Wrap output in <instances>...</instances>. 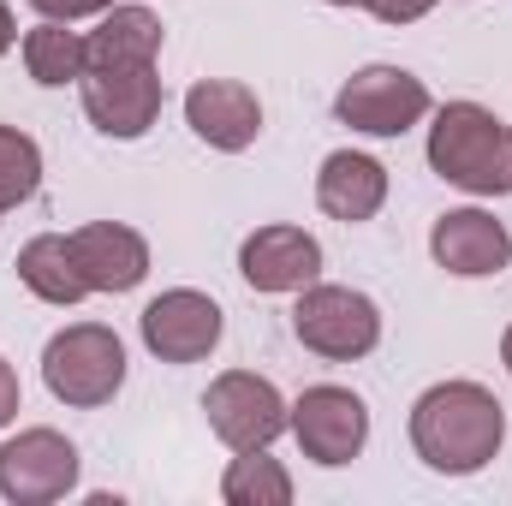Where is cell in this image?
Returning a JSON list of instances; mask_svg holds the SVG:
<instances>
[{"mask_svg":"<svg viewBox=\"0 0 512 506\" xmlns=\"http://www.w3.org/2000/svg\"><path fill=\"white\" fill-rule=\"evenodd\" d=\"M507 441V411L477 381H441L411 405V447L441 477L483 471Z\"/></svg>","mask_w":512,"mask_h":506,"instance_id":"6da1fadb","label":"cell"},{"mask_svg":"<svg viewBox=\"0 0 512 506\" xmlns=\"http://www.w3.org/2000/svg\"><path fill=\"white\" fill-rule=\"evenodd\" d=\"M429 167L471 197H501L512 191V126L477 102H447L429 126Z\"/></svg>","mask_w":512,"mask_h":506,"instance_id":"7a4b0ae2","label":"cell"},{"mask_svg":"<svg viewBox=\"0 0 512 506\" xmlns=\"http://www.w3.org/2000/svg\"><path fill=\"white\" fill-rule=\"evenodd\" d=\"M42 381L54 399L90 411V405H108L126 381V346L114 328L102 322H78V328H60L42 352Z\"/></svg>","mask_w":512,"mask_h":506,"instance_id":"3957f363","label":"cell"},{"mask_svg":"<svg viewBox=\"0 0 512 506\" xmlns=\"http://www.w3.org/2000/svg\"><path fill=\"white\" fill-rule=\"evenodd\" d=\"M292 334H298L316 358L352 364V358L376 352V340H382V310H376L364 292H352V286H304V298H298V310H292Z\"/></svg>","mask_w":512,"mask_h":506,"instance_id":"277c9868","label":"cell"},{"mask_svg":"<svg viewBox=\"0 0 512 506\" xmlns=\"http://www.w3.org/2000/svg\"><path fill=\"white\" fill-rule=\"evenodd\" d=\"M334 114L352 131H370V137H399L429 114V90L423 78H411L405 66H364L346 78V90L334 96Z\"/></svg>","mask_w":512,"mask_h":506,"instance_id":"5b68a950","label":"cell"},{"mask_svg":"<svg viewBox=\"0 0 512 506\" xmlns=\"http://www.w3.org/2000/svg\"><path fill=\"white\" fill-rule=\"evenodd\" d=\"M203 411H209V429H215L233 453L268 447V441L292 423V411H286V399L274 393V381L251 376V370H227L221 381H209Z\"/></svg>","mask_w":512,"mask_h":506,"instance_id":"8992f818","label":"cell"},{"mask_svg":"<svg viewBox=\"0 0 512 506\" xmlns=\"http://www.w3.org/2000/svg\"><path fill=\"white\" fill-rule=\"evenodd\" d=\"M78 483V447L54 429H24L0 447V495L18 506H48L72 495Z\"/></svg>","mask_w":512,"mask_h":506,"instance_id":"52a82bcc","label":"cell"},{"mask_svg":"<svg viewBox=\"0 0 512 506\" xmlns=\"http://www.w3.org/2000/svg\"><path fill=\"white\" fill-rule=\"evenodd\" d=\"M292 435L316 465H352L370 441V411L352 387H310L292 405Z\"/></svg>","mask_w":512,"mask_h":506,"instance_id":"ba28073f","label":"cell"},{"mask_svg":"<svg viewBox=\"0 0 512 506\" xmlns=\"http://www.w3.org/2000/svg\"><path fill=\"white\" fill-rule=\"evenodd\" d=\"M84 114L108 137H143L161 114L155 66H84Z\"/></svg>","mask_w":512,"mask_h":506,"instance_id":"9c48e42d","label":"cell"},{"mask_svg":"<svg viewBox=\"0 0 512 506\" xmlns=\"http://www.w3.org/2000/svg\"><path fill=\"white\" fill-rule=\"evenodd\" d=\"M143 346L161 358V364H197L221 346V304L179 286V292H161L149 310H143Z\"/></svg>","mask_w":512,"mask_h":506,"instance_id":"30bf717a","label":"cell"},{"mask_svg":"<svg viewBox=\"0 0 512 506\" xmlns=\"http://www.w3.org/2000/svg\"><path fill=\"white\" fill-rule=\"evenodd\" d=\"M185 120H191V131L209 149L239 155V149H251L256 131H262V102H256L251 84H239V78H203L185 96Z\"/></svg>","mask_w":512,"mask_h":506,"instance_id":"8fae6325","label":"cell"},{"mask_svg":"<svg viewBox=\"0 0 512 506\" xmlns=\"http://www.w3.org/2000/svg\"><path fill=\"white\" fill-rule=\"evenodd\" d=\"M429 251L447 274L483 280V274H501L512 262V233L483 209H447L435 221V233H429Z\"/></svg>","mask_w":512,"mask_h":506,"instance_id":"7c38bea8","label":"cell"},{"mask_svg":"<svg viewBox=\"0 0 512 506\" xmlns=\"http://www.w3.org/2000/svg\"><path fill=\"white\" fill-rule=\"evenodd\" d=\"M239 274L256 292H304L322 274V245L304 227H256L239 251Z\"/></svg>","mask_w":512,"mask_h":506,"instance_id":"4fadbf2b","label":"cell"},{"mask_svg":"<svg viewBox=\"0 0 512 506\" xmlns=\"http://www.w3.org/2000/svg\"><path fill=\"white\" fill-rule=\"evenodd\" d=\"M72 256L90 280V292H131L149 274V245L120 221H90L72 233Z\"/></svg>","mask_w":512,"mask_h":506,"instance_id":"5bb4252c","label":"cell"},{"mask_svg":"<svg viewBox=\"0 0 512 506\" xmlns=\"http://www.w3.org/2000/svg\"><path fill=\"white\" fill-rule=\"evenodd\" d=\"M316 203H322V215H334V221H370L376 209L387 203V167L376 155H358V149H334L328 161H322V173H316Z\"/></svg>","mask_w":512,"mask_h":506,"instance_id":"9a60e30c","label":"cell"},{"mask_svg":"<svg viewBox=\"0 0 512 506\" xmlns=\"http://www.w3.org/2000/svg\"><path fill=\"white\" fill-rule=\"evenodd\" d=\"M161 54V18L143 6H114L84 36V66H155Z\"/></svg>","mask_w":512,"mask_h":506,"instance_id":"2e32d148","label":"cell"},{"mask_svg":"<svg viewBox=\"0 0 512 506\" xmlns=\"http://www.w3.org/2000/svg\"><path fill=\"white\" fill-rule=\"evenodd\" d=\"M18 280L42 304H78L90 292V280H84V268L72 256V239H60V233H42V239H30L18 251Z\"/></svg>","mask_w":512,"mask_h":506,"instance_id":"e0dca14e","label":"cell"},{"mask_svg":"<svg viewBox=\"0 0 512 506\" xmlns=\"http://www.w3.org/2000/svg\"><path fill=\"white\" fill-rule=\"evenodd\" d=\"M24 66H30L36 84H72V78H84V36L66 30L60 18H42L24 36Z\"/></svg>","mask_w":512,"mask_h":506,"instance_id":"ac0fdd59","label":"cell"},{"mask_svg":"<svg viewBox=\"0 0 512 506\" xmlns=\"http://www.w3.org/2000/svg\"><path fill=\"white\" fill-rule=\"evenodd\" d=\"M221 495L233 506H286L292 501V477L268 459V447H251V453H239V459L227 465Z\"/></svg>","mask_w":512,"mask_h":506,"instance_id":"d6986e66","label":"cell"},{"mask_svg":"<svg viewBox=\"0 0 512 506\" xmlns=\"http://www.w3.org/2000/svg\"><path fill=\"white\" fill-rule=\"evenodd\" d=\"M42 185V149L36 137H24L18 126H0V209L30 203Z\"/></svg>","mask_w":512,"mask_h":506,"instance_id":"ffe728a7","label":"cell"},{"mask_svg":"<svg viewBox=\"0 0 512 506\" xmlns=\"http://www.w3.org/2000/svg\"><path fill=\"white\" fill-rule=\"evenodd\" d=\"M358 6H364V12H376L382 24H417L435 0H358Z\"/></svg>","mask_w":512,"mask_h":506,"instance_id":"44dd1931","label":"cell"},{"mask_svg":"<svg viewBox=\"0 0 512 506\" xmlns=\"http://www.w3.org/2000/svg\"><path fill=\"white\" fill-rule=\"evenodd\" d=\"M42 18H60V24H78V18H96L108 0H30Z\"/></svg>","mask_w":512,"mask_h":506,"instance_id":"7402d4cb","label":"cell"},{"mask_svg":"<svg viewBox=\"0 0 512 506\" xmlns=\"http://www.w3.org/2000/svg\"><path fill=\"white\" fill-rule=\"evenodd\" d=\"M18 417V376H12V364L0 358V429Z\"/></svg>","mask_w":512,"mask_h":506,"instance_id":"603a6c76","label":"cell"},{"mask_svg":"<svg viewBox=\"0 0 512 506\" xmlns=\"http://www.w3.org/2000/svg\"><path fill=\"white\" fill-rule=\"evenodd\" d=\"M18 42V30H12V12H6V0H0V54Z\"/></svg>","mask_w":512,"mask_h":506,"instance_id":"cb8c5ba5","label":"cell"},{"mask_svg":"<svg viewBox=\"0 0 512 506\" xmlns=\"http://www.w3.org/2000/svg\"><path fill=\"white\" fill-rule=\"evenodd\" d=\"M501 358H507V370H512V328H507V340H501Z\"/></svg>","mask_w":512,"mask_h":506,"instance_id":"d4e9b609","label":"cell"},{"mask_svg":"<svg viewBox=\"0 0 512 506\" xmlns=\"http://www.w3.org/2000/svg\"><path fill=\"white\" fill-rule=\"evenodd\" d=\"M328 6H358V0H328Z\"/></svg>","mask_w":512,"mask_h":506,"instance_id":"484cf974","label":"cell"}]
</instances>
